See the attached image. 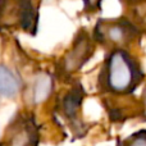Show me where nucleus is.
I'll use <instances>...</instances> for the list:
<instances>
[{
    "mask_svg": "<svg viewBox=\"0 0 146 146\" xmlns=\"http://www.w3.org/2000/svg\"><path fill=\"white\" fill-rule=\"evenodd\" d=\"M141 78L142 74L136 60L122 48H115L106 55L99 82L103 90L123 95L132 92Z\"/></svg>",
    "mask_w": 146,
    "mask_h": 146,
    "instance_id": "1",
    "label": "nucleus"
},
{
    "mask_svg": "<svg viewBox=\"0 0 146 146\" xmlns=\"http://www.w3.org/2000/svg\"><path fill=\"white\" fill-rule=\"evenodd\" d=\"M37 19V4L33 0H3L0 5V26L3 27H18L35 33Z\"/></svg>",
    "mask_w": 146,
    "mask_h": 146,
    "instance_id": "2",
    "label": "nucleus"
},
{
    "mask_svg": "<svg viewBox=\"0 0 146 146\" xmlns=\"http://www.w3.org/2000/svg\"><path fill=\"white\" fill-rule=\"evenodd\" d=\"M40 128L30 111L18 113L5 129L1 146H38Z\"/></svg>",
    "mask_w": 146,
    "mask_h": 146,
    "instance_id": "3",
    "label": "nucleus"
},
{
    "mask_svg": "<svg viewBox=\"0 0 146 146\" xmlns=\"http://www.w3.org/2000/svg\"><path fill=\"white\" fill-rule=\"evenodd\" d=\"M136 36V28L126 19H101L95 27V40L104 45L122 48Z\"/></svg>",
    "mask_w": 146,
    "mask_h": 146,
    "instance_id": "4",
    "label": "nucleus"
},
{
    "mask_svg": "<svg viewBox=\"0 0 146 146\" xmlns=\"http://www.w3.org/2000/svg\"><path fill=\"white\" fill-rule=\"evenodd\" d=\"M92 38L85 32L81 31L76 36L72 46L68 49L59 63V72L63 76H72L77 73L88 62L94 54Z\"/></svg>",
    "mask_w": 146,
    "mask_h": 146,
    "instance_id": "5",
    "label": "nucleus"
},
{
    "mask_svg": "<svg viewBox=\"0 0 146 146\" xmlns=\"http://www.w3.org/2000/svg\"><path fill=\"white\" fill-rule=\"evenodd\" d=\"M83 88L82 86L77 85L72 87L66 95L63 96L60 101V110L66 119H68L74 127H78L81 124L80 119V110L83 100Z\"/></svg>",
    "mask_w": 146,
    "mask_h": 146,
    "instance_id": "6",
    "label": "nucleus"
},
{
    "mask_svg": "<svg viewBox=\"0 0 146 146\" xmlns=\"http://www.w3.org/2000/svg\"><path fill=\"white\" fill-rule=\"evenodd\" d=\"M54 90V77L49 72H40L35 76L31 85V103L33 105L44 104Z\"/></svg>",
    "mask_w": 146,
    "mask_h": 146,
    "instance_id": "7",
    "label": "nucleus"
},
{
    "mask_svg": "<svg viewBox=\"0 0 146 146\" xmlns=\"http://www.w3.org/2000/svg\"><path fill=\"white\" fill-rule=\"evenodd\" d=\"M22 90L21 78L14 71L0 64V99H15Z\"/></svg>",
    "mask_w": 146,
    "mask_h": 146,
    "instance_id": "8",
    "label": "nucleus"
},
{
    "mask_svg": "<svg viewBox=\"0 0 146 146\" xmlns=\"http://www.w3.org/2000/svg\"><path fill=\"white\" fill-rule=\"evenodd\" d=\"M127 146H146V132H140L133 137H129Z\"/></svg>",
    "mask_w": 146,
    "mask_h": 146,
    "instance_id": "9",
    "label": "nucleus"
},
{
    "mask_svg": "<svg viewBox=\"0 0 146 146\" xmlns=\"http://www.w3.org/2000/svg\"><path fill=\"white\" fill-rule=\"evenodd\" d=\"M85 3V7L88 10H96L101 4V0H83Z\"/></svg>",
    "mask_w": 146,
    "mask_h": 146,
    "instance_id": "10",
    "label": "nucleus"
},
{
    "mask_svg": "<svg viewBox=\"0 0 146 146\" xmlns=\"http://www.w3.org/2000/svg\"><path fill=\"white\" fill-rule=\"evenodd\" d=\"M131 1H141V0H131Z\"/></svg>",
    "mask_w": 146,
    "mask_h": 146,
    "instance_id": "11",
    "label": "nucleus"
},
{
    "mask_svg": "<svg viewBox=\"0 0 146 146\" xmlns=\"http://www.w3.org/2000/svg\"><path fill=\"white\" fill-rule=\"evenodd\" d=\"M0 146H1V142H0Z\"/></svg>",
    "mask_w": 146,
    "mask_h": 146,
    "instance_id": "12",
    "label": "nucleus"
}]
</instances>
